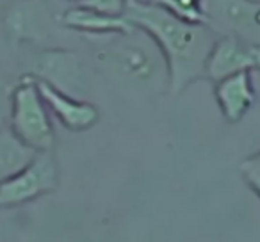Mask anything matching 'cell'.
<instances>
[{"label": "cell", "instance_id": "cell-13", "mask_svg": "<svg viewBox=\"0 0 260 242\" xmlns=\"http://www.w3.org/2000/svg\"><path fill=\"white\" fill-rule=\"evenodd\" d=\"M171 15L192 23H207L205 0H150Z\"/></svg>", "mask_w": 260, "mask_h": 242}, {"label": "cell", "instance_id": "cell-16", "mask_svg": "<svg viewBox=\"0 0 260 242\" xmlns=\"http://www.w3.org/2000/svg\"><path fill=\"white\" fill-rule=\"evenodd\" d=\"M11 111V93L0 89V128H4V123L9 119Z\"/></svg>", "mask_w": 260, "mask_h": 242}, {"label": "cell", "instance_id": "cell-4", "mask_svg": "<svg viewBox=\"0 0 260 242\" xmlns=\"http://www.w3.org/2000/svg\"><path fill=\"white\" fill-rule=\"evenodd\" d=\"M59 185V166L52 150L38 152L18 173L0 182V209L25 205L40 196L55 191Z\"/></svg>", "mask_w": 260, "mask_h": 242}, {"label": "cell", "instance_id": "cell-17", "mask_svg": "<svg viewBox=\"0 0 260 242\" xmlns=\"http://www.w3.org/2000/svg\"><path fill=\"white\" fill-rule=\"evenodd\" d=\"M6 2H8V0H0V6H4Z\"/></svg>", "mask_w": 260, "mask_h": 242}, {"label": "cell", "instance_id": "cell-12", "mask_svg": "<svg viewBox=\"0 0 260 242\" xmlns=\"http://www.w3.org/2000/svg\"><path fill=\"white\" fill-rule=\"evenodd\" d=\"M36 153V150L20 141L11 128H0V182L18 173Z\"/></svg>", "mask_w": 260, "mask_h": 242}, {"label": "cell", "instance_id": "cell-1", "mask_svg": "<svg viewBox=\"0 0 260 242\" xmlns=\"http://www.w3.org/2000/svg\"><path fill=\"white\" fill-rule=\"evenodd\" d=\"M125 18L152 36L168 64V89L180 94L205 77V64L217 34L207 23H192L171 15L150 0H128Z\"/></svg>", "mask_w": 260, "mask_h": 242}, {"label": "cell", "instance_id": "cell-7", "mask_svg": "<svg viewBox=\"0 0 260 242\" xmlns=\"http://www.w3.org/2000/svg\"><path fill=\"white\" fill-rule=\"evenodd\" d=\"M36 82L48 111L61 121L62 127L72 132H84L94 127L100 114H98V109L93 103L77 100L72 94L48 84L47 80L36 79Z\"/></svg>", "mask_w": 260, "mask_h": 242}, {"label": "cell", "instance_id": "cell-8", "mask_svg": "<svg viewBox=\"0 0 260 242\" xmlns=\"http://www.w3.org/2000/svg\"><path fill=\"white\" fill-rule=\"evenodd\" d=\"M29 75L47 80L48 84L59 87L68 94L82 89V64L79 57L66 50H47L41 52L32 62Z\"/></svg>", "mask_w": 260, "mask_h": 242}, {"label": "cell", "instance_id": "cell-10", "mask_svg": "<svg viewBox=\"0 0 260 242\" xmlns=\"http://www.w3.org/2000/svg\"><path fill=\"white\" fill-rule=\"evenodd\" d=\"M61 23L68 29L87 34V36H105V34L128 32L134 29V25L125 18V15H107L86 6L68 9L61 16Z\"/></svg>", "mask_w": 260, "mask_h": 242}, {"label": "cell", "instance_id": "cell-15", "mask_svg": "<svg viewBox=\"0 0 260 242\" xmlns=\"http://www.w3.org/2000/svg\"><path fill=\"white\" fill-rule=\"evenodd\" d=\"M128 0H80V6L107 13V15H125Z\"/></svg>", "mask_w": 260, "mask_h": 242}, {"label": "cell", "instance_id": "cell-3", "mask_svg": "<svg viewBox=\"0 0 260 242\" xmlns=\"http://www.w3.org/2000/svg\"><path fill=\"white\" fill-rule=\"evenodd\" d=\"M9 128L20 141L36 152H48L54 148V127L47 103L38 89L36 77H23L13 87Z\"/></svg>", "mask_w": 260, "mask_h": 242}, {"label": "cell", "instance_id": "cell-5", "mask_svg": "<svg viewBox=\"0 0 260 242\" xmlns=\"http://www.w3.org/2000/svg\"><path fill=\"white\" fill-rule=\"evenodd\" d=\"M207 25L217 36H235L260 45V2L205 0Z\"/></svg>", "mask_w": 260, "mask_h": 242}, {"label": "cell", "instance_id": "cell-9", "mask_svg": "<svg viewBox=\"0 0 260 242\" xmlns=\"http://www.w3.org/2000/svg\"><path fill=\"white\" fill-rule=\"evenodd\" d=\"M214 96L228 123H239L255 103L251 72H239L216 80Z\"/></svg>", "mask_w": 260, "mask_h": 242}, {"label": "cell", "instance_id": "cell-11", "mask_svg": "<svg viewBox=\"0 0 260 242\" xmlns=\"http://www.w3.org/2000/svg\"><path fill=\"white\" fill-rule=\"evenodd\" d=\"M45 9L47 8L38 2H22L13 6L6 18V27L11 40H15L16 43L41 40V36L48 30V15Z\"/></svg>", "mask_w": 260, "mask_h": 242}, {"label": "cell", "instance_id": "cell-14", "mask_svg": "<svg viewBox=\"0 0 260 242\" xmlns=\"http://www.w3.org/2000/svg\"><path fill=\"white\" fill-rule=\"evenodd\" d=\"M239 171H241L246 184H248L249 187L255 191V194L260 198V153L242 160L241 166H239Z\"/></svg>", "mask_w": 260, "mask_h": 242}, {"label": "cell", "instance_id": "cell-2", "mask_svg": "<svg viewBox=\"0 0 260 242\" xmlns=\"http://www.w3.org/2000/svg\"><path fill=\"white\" fill-rule=\"evenodd\" d=\"M96 38V59L119 80L132 86L168 84V64L160 48L148 32L134 25L128 32L105 34Z\"/></svg>", "mask_w": 260, "mask_h": 242}, {"label": "cell", "instance_id": "cell-6", "mask_svg": "<svg viewBox=\"0 0 260 242\" xmlns=\"http://www.w3.org/2000/svg\"><path fill=\"white\" fill-rule=\"evenodd\" d=\"M239 72H260V45L235 36H217L207 57L205 77L216 82Z\"/></svg>", "mask_w": 260, "mask_h": 242}]
</instances>
